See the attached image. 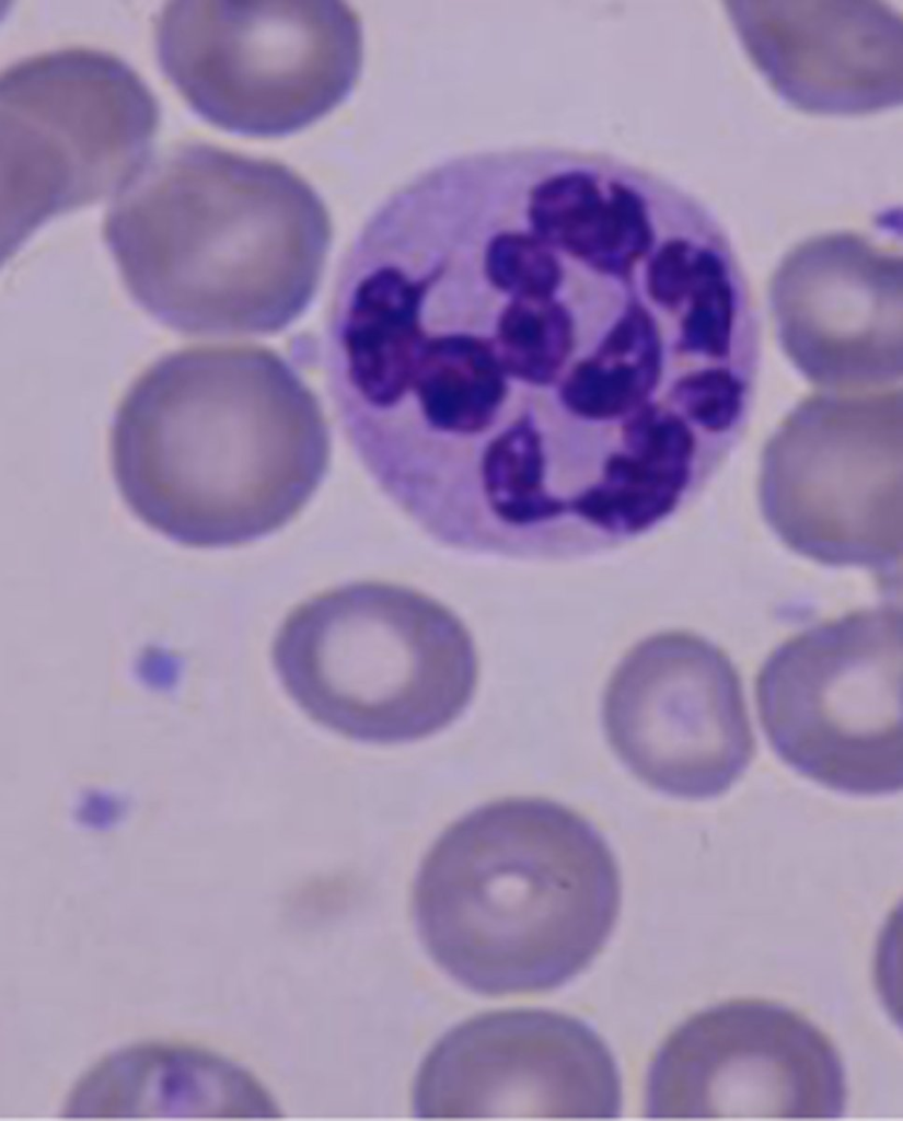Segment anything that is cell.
Returning <instances> with one entry per match:
<instances>
[{
	"instance_id": "14",
	"label": "cell",
	"mask_w": 903,
	"mask_h": 1121,
	"mask_svg": "<svg viewBox=\"0 0 903 1121\" xmlns=\"http://www.w3.org/2000/svg\"><path fill=\"white\" fill-rule=\"evenodd\" d=\"M660 371L661 344L655 320L642 305L632 302L597 354L568 375L560 396L579 416L615 418L644 404Z\"/></svg>"
},
{
	"instance_id": "4",
	"label": "cell",
	"mask_w": 903,
	"mask_h": 1121,
	"mask_svg": "<svg viewBox=\"0 0 903 1121\" xmlns=\"http://www.w3.org/2000/svg\"><path fill=\"white\" fill-rule=\"evenodd\" d=\"M270 658L297 706L345 738L397 744L455 721L477 685L464 623L435 598L362 580L316 593L280 623Z\"/></svg>"
},
{
	"instance_id": "1",
	"label": "cell",
	"mask_w": 903,
	"mask_h": 1121,
	"mask_svg": "<svg viewBox=\"0 0 903 1121\" xmlns=\"http://www.w3.org/2000/svg\"><path fill=\"white\" fill-rule=\"evenodd\" d=\"M112 463L134 513L196 547L251 543L287 525L323 482L321 406L274 350L173 351L130 385L114 416Z\"/></svg>"
},
{
	"instance_id": "3",
	"label": "cell",
	"mask_w": 903,
	"mask_h": 1121,
	"mask_svg": "<svg viewBox=\"0 0 903 1121\" xmlns=\"http://www.w3.org/2000/svg\"><path fill=\"white\" fill-rule=\"evenodd\" d=\"M422 944L453 980L489 996L540 993L606 944L621 877L602 833L567 806L508 797L453 821L414 883Z\"/></svg>"
},
{
	"instance_id": "11",
	"label": "cell",
	"mask_w": 903,
	"mask_h": 1121,
	"mask_svg": "<svg viewBox=\"0 0 903 1121\" xmlns=\"http://www.w3.org/2000/svg\"><path fill=\"white\" fill-rule=\"evenodd\" d=\"M759 489L764 517L794 551L901 577V438L784 431L766 449Z\"/></svg>"
},
{
	"instance_id": "18",
	"label": "cell",
	"mask_w": 903,
	"mask_h": 1121,
	"mask_svg": "<svg viewBox=\"0 0 903 1121\" xmlns=\"http://www.w3.org/2000/svg\"><path fill=\"white\" fill-rule=\"evenodd\" d=\"M744 392L743 381L730 369L708 367L680 378L672 397L694 424L707 432L722 434L738 421Z\"/></svg>"
},
{
	"instance_id": "10",
	"label": "cell",
	"mask_w": 903,
	"mask_h": 1121,
	"mask_svg": "<svg viewBox=\"0 0 903 1121\" xmlns=\"http://www.w3.org/2000/svg\"><path fill=\"white\" fill-rule=\"evenodd\" d=\"M422 1119L617 1118L620 1073L592 1028L543 1009L490 1012L443 1036L414 1090Z\"/></svg>"
},
{
	"instance_id": "15",
	"label": "cell",
	"mask_w": 903,
	"mask_h": 1121,
	"mask_svg": "<svg viewBox=\"0 0 903 1121\" xmlns=\"http://www.w3.org/2000/svg\"><path fill=\"white\" fill-rule=\"evenodd\" d=\"M501 366L513 375L544 384L554 380L572 342L568 312L548 299H517L498 323Z\"/></svg>"
},
{
	"instance_id": "9",
	"label": "cell",
	"mask_w": 903,
	"mask_h": 1121,
	"mask_svg": "<svg viewBox=\"0 0 903 1121\" xmlns=\"http://www.w3.org/2000/svg\"><path fill=\"white\" fill-rule=\"evenodd\" d=\"M843 1063L829 1037L776 1003L737 999L697 1013L650 1065L653 1119H835L846 1107Z\"/></svg>"
},
{
	"instance_id": "5",
	"label": "cell",
	"mask_w": 903,
	"mask_h": 1121,
	"mask_svg": "<svg viewBox=\"0 0 903 1121\" xmlns=\"http://www.w3.org/2000/svg\"><path fill=\"white\" fill-rule=\"evenodd\" d=\"M165 74L206 120L252 137L299 131L337 107L361 70L359 15L329 0H176L161 9Z\"/></svg>"
},
{
	"instance_id": "16",
	"label": "cell",
	"mask_w": 903,
	"mask_h": 1121,
	"mask_svg": "<svg viewBox=\"0 0 903 1121\" xmlns=\"http://www.w3.org/2000/svg\"><path fill=\"white\" fill-rule=\"evenodd\" d=\"M681 322L678 350L721 359L731 353L737 293L725 258L714 249H697Z\"/></svg>"
},
{
	"instance_id": "7",
	"label": "cell",
	"mask_w": 903,
	"mask_h": 1121,
	"mask_svg": "<svg viewBox=\"0 0 903 1121\" xmlns=\"http://www.w3.org/2000/svg\"><path fill=\"white\" fill-rule=\"evenodd\" d=\"M760 719L778 758L854 796L902 788V615L861 610L776 648L756 680Z\"/></svg>"
},
{
	"instance_id": "12",
	"label": "cell",
	"mask_w": 903,
	"mask_h": 1121,
	"mask_svg": "<svg viewBox=\"0 0 903 1121\" xmlns=\"http://www.w3.org/2000/svg\"><path fill=\"white\" fill-rule=\"evenodd\" d=\"M76 1119H273L279 1109L244 1068L206 1049L146 1042L114 1051L76 1082Z\"/></svg>"
},
{
	"instance_id": "8",
	"label": "cell",
	"mask_w": 903,
	"mask_h": 1121,
	"mask_svg": "<svg viewBox=\"0 0 903 1121\" xmlns=\"http://www.w3.org/2000/svg\"><path fill=\"white\" fill-rule=\"evenodd\" d=\"M606 739L640 782L671 797L726 793L755 754L740 677L715 644L664 632L615 667L601 708Z\"/></svg>"
},
{
	"instance_id": "6",
	"label": "cell",
	"mask_w": 903,
	"mask_h": 1121,
	"mask_svg": "<svg viewBox=\"0 0 903 1121\" xmlns=\"http://www.w3.org/2000/svg\"><path fill=\"white\" fill-rule=\"evenodd\" d=\"M1 251L44 221L118 193L146 161L155 99L126 62L63 48L10 66L0 80Z\"/></svg>"
},
{
	"instance_id": "17",
	"label": "cell",
	"mask_w": 903,
	"mask_h": 1121,
	"mask_svg": "<svg viewBox=\"0 0 903 1121\" xmlns=\"http://www.w3.org/2000/svg\"><path fill=\"white\" fill-rule=\"evenodd\" d=\"M486 268L494 285L518 299H548L560 280L557 259L535 235L495 236L487 250Z\"/></svg>"
},
{
	"instance_id": "2",
	"label": "cell",
	"mask_w": 903,
	"mask_h": 1121,
	"mask_svg": "<svg viewBox=\"0 0 903 1121\" xmlns=\"http://www.w3.org/2000/svg\"><path fill=\"white\" fill-rule=\"evenodd\" d=\"M105 242L132 299L186 334H273L308 308L332 242L316 190L289 166L201 142L146 160Z\"/></svg>"
},
{
	"instance_id": "19",
	"label": "cell",
	"mask_w": 903,
	"mask_h": 1121,
	"mask_svg": "<svg viewBox=\"0 0 903 1121\" xmlns=\"http://www.w3.org/2000/svg\"><path fill=\"white\" fill-rule=\"evenodd\" d=\"M697 249L690 240L675 238L657 251L647 270L648 291L657 303L674 309L687 297Z\"/></svg>"
},
{
	"instance_id": "13",
	"label": "cell",
	"mask_w": 903,
	"mask_h": 1121,
	"mask_svg": "<svg viewBox=\"0 0 903 1121\" xmlns=\"http://www.w3.org/2000/svg\"><path fill=\"white\" fill-rule=\"evenodd\" d=\"M571 169L541 180L529 192L528 219L535 236L593 268L628 276L652 245L645 197L630 184Z\"/></svg>"
}]
</instances>
